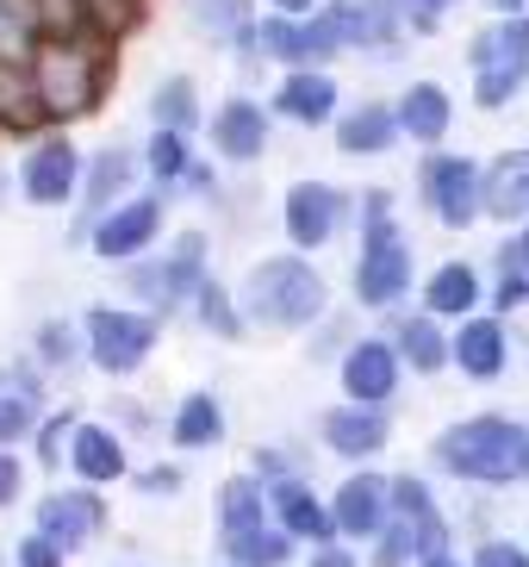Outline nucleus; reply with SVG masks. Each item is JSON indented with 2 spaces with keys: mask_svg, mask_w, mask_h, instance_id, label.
<instances>
[{
  "mask_svg": "<svg viewBox=\"0 0 529 567\" xmlns=\"http://www.w3.org/2000/svg\"><path fill=\"white\" fill-rule=\"evenodd\" d=\"M474 293H480V287H474V275H467L461 262L436 268V281H431V306H436V312H467V306H474Z\"/></svg>",
  "mask_w": 529,
  "mask_h": 567,
  "instance_id": "obj_26",
  "label": "nucleus"
},
{
  "mask_svg": "<svg viewBox=\"0 0 529 567\" xmlns=\"http://www.w3.org/2000/svg\"><path fill=\"white\" fill-rule=\"evenodd\" d=\"M149 163H156V175H181V137H156Z\"/></svg>",
  "mask_w": 529,
  "mask_h": 567,
  "instance_id": "obj_35",
  "label": "nucleus"
},
{
  "mask_svg": "<svg viewBox=\"0 0 529 567\" xmlns=\"http://www.w3.org/2000/svg\"><path fill=\"white\" fill-rule=\"evenodd\" d=\"M529 300V281L523 275H505V281H498V306H523Z\"/></svg>",
  "mask_w": 529,
  "mask_h": 567,
  "instance_id": "obj_40",
  "label": "nucleus"
},
{
  "mask_svg": "<svg viewBox=\"0 0 529 567\" xmlns=\"http://www.w3.org/2000/svg\"><path fill=\"white\" fill-rule=\"evenodd\" d=\"M417 555V536L405 530V524H393V530H386V543H381V561L374 567H405Z\"/></svg>",
  "mask_w": 529,
  "mask_h": 567,
  "instance_id": "obj_32",
  "label": "nucleus"
},
{
  "mask_svg": "<svg viewBox=\"0 0 529 567\" xmlns=\"http://www.w3.org/2000/svg\"><path fill=\"white\" fill-rule=\"evenodd\" d=\"M100 524H106V512H100L94 493H50V499L38 505V530H44L56 549H69V543H87Z\"/></svg>",
  "mask_w": 529,
  "mask_h": 567,
  "instance_id": "obj_8",
  "label": "nucleus"
},
{
  "mask_svg": "<svg viewBox=\"0 0 529 567\" xmlns=\"http://www.w3.org/2000/svg\"><path fill=\"white\" fill-rule=\"evenodd\" d=\"M486 206L498 218H529V151H511L492 163V175H486Z\"/></svg>",
  "mask_w": 529,
  "mask_h": 567,
  "instance_id": "obj_13",
  "label": "nucleus"
},
{
  "mask_svg": "<svg viewBox=\"0 0 529 567\" xmlns=\"http://www.w3.org/2000/svg\"><path fill=\"white\" fill-rule=\"evenodd\" d=\"M343 32H355V13L349 7H331V13H318L312 25H268L262 44L287 63H312V56H331L343 44Z\"/></svg>",
  "mask_w": 529,
  "mask_h": 567,
  "instance_id": "obj_6",
  "label": "nucleus"
},
{
  "mask_svg": "<svg viewBox=\"0 0 529 567\" xmlns=\"http://www.w3.org/2000/svg\"><path fill=\"white\" fill-rule=\"evenodd\" d=\"M312 567H355V561H349V555L343 549H324V555H318V561Z\"/></svg>",
  "mask_w": 529,
  "mask_h": 567,
  "instance_id": "obj_43",
  "label": "nucleus"
},
{
  "mask_svg": "<svg viewBox=\"0 0 529 567\" xmlns=\"http://www.w3.org/2000/svg\"><path fill=\"white\" fill-rule=\"evenodd\" d=\"M436 462L467 481H529V431L511 417H474L436 443Z\"/></svg>",
  "mask_w": 529,
  "mask_h": 567,
  "instance_id": "obj_1",
  "label": "nucleus"
},
{
  "mask_svg": "<svg viewBox=\"0 0 529 567\" xmlns=\"http://www.w3.org/2000/svg\"><path fill=\"white\" fill-rule=\"evenodd\" d=\"M32 424V400H0V443Z\"/></svg>",
  "mask_w": 529,
  "mask_h": 567,
  "instance_id": "obj_34",
  "label": "nucleus"
},
{
  "mask_svg": "<svg viewBox=\"0 0 529 567\" xmlns=\"http://www.w3.org/2000/svg\"><path fill=\"white\" fill-rule=\"evenodd\" d=\"M393 7H405L417 25H436V19H443V7H455V0H393Z\"/></svg>",
  "mask_w": 529,
  "mask_h": 567,
  "instance_id": "obj_37",
  "label": "nucleus"
},
{
  "mask_svg": "<svg viewBox=\"0 0 529 567\" xmlns=\"http://www.w3.org/2000/svg\"><path fill=\"white\" fill-rule=\"evenodd\" d=\"M156 118H163V125H187V118H194V94H187V82H168L163 94H156Z\"/></svg>",
  "mask_w": 529,
  "mask_h": 567,
  "instance_id": "obj_31",
  "label": "nucleus"
},
{
  "mask_svg": "<svg viewBox=\"0 0 529 567\" xmlns=\"http://www.w3.org/2000/svg\"><path fill=\"white\" fill-rule=\"evenodd\" d=\"M336 87L324 82V75H293V82L281 87V113L287 118H305V125H318V118L331 113Z\"/></svg>",
  "mask_w": 529,
  "mask_h": 567,
  "instance_id": "obj_21",
  "label": "nucleus"
},
{
  "mask_svg": "<svg viewBox=\"0 0 529 567\" xmlns=\"http://www.w3.org/2000/svg\"><path fill=\"white\" fill-rule=\"evenodd\" d=\"M343 381H349V400H367V405H381L386 393H393L398 381V362L386 343H362V350L343 362Z\"/></svg>",
  "mask_w": 529,
  "mask_h": 567,
  "instance_id": "obj_11",
  "label": "nucleus"
},
{
  "mask_svg": "<svg viewBox=\"0 0 529 567\" xmlns=\"http://www.w3.org/2000/svg\"><path fill=\"white\" fill-rule=\"evenodd\" d=\"M474 63H480V106L511 101L517 82L529 75V25H517V32H486L474 44Z\"/></svg>",
  "mask_w": 529,
  "mask_h": 567,
  "instance_id": "obj_4",
  "label": "nucleus"
},
{
  "mask_svg": "<svg viewBox=\"0 0 529 567\" xmlns=\"http://www.w3.org/2000/svg\"><path fill=\"white\" fill-rule=\"evenodd\" d=\"M25 194H32L38 206L69 200V194H75V151H69V144H44V151H32V163H25Z\"/></svg>",
  "mask_w": 529,
  "mask_h": 567,
  "instance_id": "obj_12",
  "label": "nucleus"
},
{
  "mask_svg": "<svg viewBox=\"0 0 529 567\" xmlns=\"http://www.w3.org/2000/svg\"><path fill=\"white\" fill-rule=\"evenodd\" d=\"M386 493H393V505L405 517H412V524H405V530L417 536V549H436V543H443V517H436V505H431V493H424V486L417 481H386Z\"/></svg>",
  "mask_w": 529,
  "mask_h": 567,
  "instance_id": "obj_17",
  "label": "nucleus"
},
{
  "mask_svg": "<svg viewBox=\"0 0 529 567\" xmlns=\"http://www.w3.org/2000/svg\"><path fill=\"white\" fill-rule=\"evenodd\" d=\"M424 567H455V561H448V555H443V549H431V561H424Z\"/></svg>",
  "mask_w": 529,
  "mask_h": 567,
  "instance_id": "obj_44",
  "label": "nucleus"
},
{
  "mask_svg": "<svg viewBox=\"0 0 529 567\" xmlns=\"http://www.w3.org/2000/svg\"><path fill=\"white\" fill-rule=\"evenodd\" d=\"M455 355H461L467 374H498V368H505V331L480 318V324H467V331L455 337Z\"/></svg>",
  "mask_w": 529,
  "mask_h": 567,
  "instance_id": "obj_18",
  "label": "nucleus"
},
{
  "mask_svg": "<svg viewBox=\"0 0 529 567\" xmlns=\"http://www.w3.org/2000/svg\"><path fill=\"white\" fill-rule=\"evenodd\" d=\"M474 567H529V555L511 549V543H486V549L474 555Z\"/></svg>",
  "mask_w": 529,
  "mask_h": 567,
  "instance_id": "obj_36",
  "label": "nucleus"
},
{
  "mask_svg": "<svg viewBox=\"0 0 529 567\" xmlns=\"http://www.w3.org/2000/svg\"><path fill=\"white\" fill-rule=\"evenodd\" d=\"M231 561H243V567H274V561H287V536L237 530V536H231Z\"/></svg>",
  "mask_w": 529,
  "mask_h": 567,
  "instance_id": "obj_28",
  "label": "nucleus"
},
{
  "mask_svg": "<svg viewBox=\"0 0 529 567\" xmlns=\"http://www.w3.org/2000/svg\"><path fill=\"white\" fill-rule=\"evenodd\" d=\"M324 436L343 455H374L386 443V417L381 412H331L324 417Z\"/></svg>",
  "mask_w": 529,
  "mask_h": 567,
  "instance_id": "obj_16",
  "label": "nucleus"
},
{
  "mask_svg": "<svg viewBox=\"0 0 529 567\" xmlns=\"http://www.w3.org/2000/svg\"><path fill=\"white\" fill-rule=\"evenodd\" d=\"M87 331H94L100 368H113V374L137 368V362L149 355V343H156L149 318H132V312H94V318H87Z\"/></svg>",
  "mask_w": 529,
  "mask_h": 567,
  "instance_id": "obj_7",
  "label": "nucleus"
},
{
  "mask_svg": "<svg viewBox=\"0 0 529 567\" xmlns=\"http://www.w3.org/2000/svg\"><path fill=\"white\" fill-rule=\"evenodd\" d=\"M274 7H287V13H293V7H299V13H305V7H312V0H274Z\"/></svg>",
  "mask_w": 529,
  "mask_h": 567,
  "instance_id": "obj_45",
  "label": "nucleus"
},
{
  "mask_svg": "<svg viewBox=\"0 0 529 567\" xmlns=\"http://www.w3.org/2000/svg\"><path fill=\"white\" fill-rule=\"evenodd\" d=\"M274 512H281V524H287L293 536H331V517L318 512L312 493H305V486H293V481L274 486Z\"/></svg>",
  "mask_w": 529,
  "mask_h": 567,
  "instance_id": "obj_22",
  "label": "nucleus"
},
{
  "mask_svg": "<svg viewBox=\"0 0 529 567\" xmlns=\"http://www.w3.org/2000/svg\"><path fill=\"white\" fill-rule=\"evenodd\" d=\"M13 493H19V462L13 455H0V505L13 499Z\"/></svg>",
  "mask_w": 529,
  "mask_h": 567,
  "instance_id": "obj_41",
  "label": "nucleus"
},
{
  "mask_svg": "<svg viewBox=\"0 0 529 567\" xmlns=\"http://www.w3.org/2000/svg\"><path fill=\"white\" fill-rule=\"evenodd\" d=\"M149 231H156V200H137V206H125V213H113L100 225L94 250L100 256H137L149 244Z\"/></svg>",
  "mask_w": 529,
  "mask_h": 567,
  "instance_id": "obj_14",
  "label": "nucleus"
},
{
  "mask_svg": "<svg viewBox=\"0 0 529 567\" xmlns=\"http://www.w3.org/2000/svg\"><path fill=\"white\" fill-rule=\"evenodd\" d=\"M19 567H63V549H56L50 536H32V543L19 549Z\"/></svg>",
  "mask_w": 529,
  "mask_h": 567,
  "instance_id": "obj_33",
  "label": "nucleus"
},
{
  "mask_svg": "<svg viewBox=\"0 0 529 567\" xmlns=\"http://www.w3.org/2000/svg\"><path fill=\"white\" fill-rule=\"evenodd\" d=\"M381 512H386V481H374V474L349 481V486H343V499H336V524H343L349 536L381 530Z\"/></svg>",
  "mask_w": 529,
  "mask_h": 567,
  "instance_id": "obj_15",
  "label": "nucleus"
},
{
  "mask_svg": "<svg viewBox=\"0 0 529 567\" xmlns=\"http://www.w3.org/2000/svg\"><path fill=\"white\" fill-rule=\"evenodd\" d=\"M405 275H412V262H405V244L386 231L381 206H374V237H367V256H362V275H355V287H362L367 306H393L398 293H405Z\"/></svg>",
  "mask_w": 529,
  "mask_h": 567,
  "instance_id": "obj_5",
  "label": "nucleus"
},
{
  "mask_svg": "<svg viewBox=\"0 0 529 567\" xmlns=\"http://www.w3.org/2000/svg\"><path fill=\"white\" fill-rule=\"evenodd\" d=\"M336 213H343V200H336L331 187H318V182H305V187L287 194V231H293L299 244H324L331 225H336Z\"/></svg>",
  "mask_w": 529,
  "mask_h": 567,
  "instance_id": "obj_10",
  "label": "nucleus"
},
{
  "mask_svg": "<svg viewBox=\"0 0 529 567\" xmlns=\"http://www.w3.org/2000/svg\"><path fill=\"white\" fill-rule=\"evenodd\" d=\"M492 7H523V0H492Z\"/></svg>",
  "mask_w": 529,
  "mask_h": 567,
  "instance_id": "obj_46",
  "label": "nucleus"
},
{
  "mask_svg": "<svg viewBox=\"0 0 529 567\" xmlns=\"http://www.w3.org/2000/svg\"><path fill=\"white\" fill-rule=\"evenodd\" d=\"M523 262H529V237H523Z\"/></svg>",
  "mask_w": 529,
  "mask_h": 567,
  "instance_id": "obj_47",
  "label": "nucleus"
},
{
  "mask_svg": "<svg viewBox=\"0 0 529 567\" xmlns=\"http://www.w3.org/2000/svg\"><path fill=\"white\" fill-rule=\"evenodd\" d=\"M249 312L268 318V324H305V318L324 312V281L299 256H274L249 275Z\"/></svg>",
  "mask_w": 529,
  "mask_h": 567,
  "instance_id": "obj_2",
  "label": "nucleus"
},
{
  "mask_svg": "<svg viewBox=\"0 0 529 567\" xmlns=\"http://www.w3.org/2000/svg\"><path fill=\"white\" fill-rule=\"evenodd\" d=\"M398 350L412 355L417 368H443V362H448V343L436 337V324H431V318H412V324L398 331Z\"/></svg>",
  "mask_w": 529,
  "mask_h": 567,
  "instance_id": "obj_27",
  "label": "nucleus"
},
{
  "mask_svg": "<svg viewBox=\"0 0 529 567\" xmlns=\"http://www.w3.org/2000/svg\"><path fill=\"white\" fill-rule=\"evenodd\" d=\"M125 175H132V156H125V151H106V156L94 163V187H87V200H94V206H100V200H113Z\"/></svg>",
  "mask_w": 529,
  "mask_h": 567,
  "instance_id": "obj_30",
  "label": "nucleus"
},
{
  "mask_svg": "<svg viewBox=\"0 0 529 567\" xmlns=\"http://www.w3.org/2000/svg\"><path fill=\"white\" fill-rule=\"evenodd\" d=\"M75 467H82V481H113L118 467H125V450H118V436H106V431H82V436H75Z\"/></svg>",
  "mask_w": 529,
  "mask_h": 567,
  "instance_id": "obj_23",
  "label": "nucleus"
},
{
  "mask_svg": "<svg viewBox=\"0 0 529 567\" xmlns=\"http://www.w3.org/2000/svg\"><path fill=\"white\" fill-rule=\"evenodd\" d=\"M194 7H199L206 25H231V19H237V0H194Z\"/></svg>",
  "mask_w": 529,
  "mask_h": 567,
  "instance_id": "obj_38",
  "label": "nucleus"
},
{
  "mask_svg": "<svg viewBox=\"0 0 529 567\" xmlns=\"http://www.w3.org/2000/svg\"><path fill=\"white\" fill-rule=\"evenodd\" d=\"M218 144H225V156H256L262 151V113L249 101H231L218 113Z\"/></svg>",
  "mask_w": 529,
  "mask_h": 567,
  "instance_id": "obj_20",
  "label": "nucleus"
},
{
  "mask_svg": "<svg viewBox=\"0 0 529 567\" xmlns=\"http://www.w3.org/2000/svg\"><path fill=\"white\" fill-rule=\"evenodd\" d=\"M144 486H156V493H175V486H181V474H175V467H156V474H144Z\"/></svg>",
  "mask_w": 529,
  "mask_h": 567,
  "instance_id": "obj_42",
  "label": "nucleus"
},
{
  "mask_svg": "<svg viewBox=\"0 0 529 567\" xmlns=\"http://www.w3.org/2000/svg\"><path fill=\"white\" fill-rule=\"evenodd\" d=\"M398 125L412 137H443L448 132V101L443 87H412L405 101H398Z\"/></svg>",
  "mask_w": 529,
  "mask_h": 567,
  "instance_id": "obj_19",
  "label": "nucleus"
},
{
  "mask_svg": "<svg viewBox=\"0 0 529 567\" xmlns=\"http://www.w3.org/2000/svg\"><path fill=\"white\" fill-rule=\"evenodd\" d=\"M87 101H94V56L82 44H44L38 51V106L69 118Z\"/></svg>",
  "mask_w": 529,
  "mask_h": 567,
  "instance_id": "obj_3",
  "label": "nucleus"
},
{
  "mask_svg": "<svg viewBox=\"0 0 529 567\" xmlns=\"http://www.w3.org/2000/svg\"><path fill=\"white\" fill-rule=\"evenodd\" d=\"M38 350H44L50 362H69V331H63V324H50V331L38 337Z\"/></svg>",
  "mask_w": 529,
  "mask_h": 567,
  "instance_id": "obj_39",
  "label": "nucleus"
},
{
  "mask_svg": "<svg viewBox=\"0 0 529 567\" xmlns=\"http://www.w3.org/2000/svg\"><path fill=\"white\" fill-rule=\"evenodd\" d=\"M424 182H431V206L448 218V225H467V218H474V206H480V194H474V182H480L474 163H461V156H436Z\"/></svg>",
  "mask_w": 529,
  "mask_h": 567,
  "instance_id": "obj_9",
  "label": "nucleus"
},
{
  "mask_svg": "<svg viewBox=\"0 0 529 567\" xmlns=\"http://www.w3.org/2000/svg\"><path fill=\"white\" fill-rule=\"evenodd\" d=\"M256 517H262L256 486H249V481H231V486H225V524H231V536H237V530H256Z\"/></svg>",
  "mask_w": 529,
  "mask_h": 567,
  "instance_id": "obj_29",
  "label": "nucleus"
},
{
  "mask_svg": "<svg viewBox=\"0 0 529 567\" xmlns=\"http://www.w3.org/2000/svg\"><path fill=\"white\" fill-rule=\"evenodd\" d=\"M175 443H187V450L218 443V405L206 400V393H194V400L181 405V417H175Z\"/></svg>",
  "mask_w": 529,
  "mask_h": 567,
  "instance_id": "obj_24",
  "label": "nucleus"
},
{
  "mask_svg": "<svg viewBox=\"0 0 529 567\" xmlns=\"http://www.w3.org/2000/svg\"><path fill=\"white\" fill-rule=\"evenodd\" d=\"M386 137H393V113L381 106H367V113H349L343 118V151H386Z\"/></svg>",
  "mask_w": 529,
  "mask_h": 567,
  "instance_id": "obj_25",
  "label": "nucleus"
}]
</instances>
